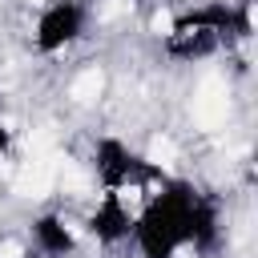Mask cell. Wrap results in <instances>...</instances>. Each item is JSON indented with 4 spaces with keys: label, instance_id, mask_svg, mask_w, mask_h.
Masks as SVG:
<instances>
[{
    "label": "cell",
    "instance_id": "1",
    "mask_svg": "<svg viewBox=\"0 0 258 258\" xmlns=\"http://www.w3.org/2000/svg\"><path fill=\"white\" fill-rule=\"evenodd\" d=\"M222 238L218 202L185 177H161V189L133 210L129 242L137 258H181L185 250L210 254Z\"/></svg>",
    "mask_w": 258,
    "mask_h": 258
},
{
    "label": "cell",
    "instance_id": "2",
    "mask_svg": "<svg viewBox=\"0 0 258 258\" xmlns=\"http://www.w3.org/2000/svg\"><path fill=\"white\" fill-rule=\"evenodd\" d=\"M250 8L254 0H210V4H198L189 12H181L165 40H161V52L169 60H181V64H194V60H210L218 56L222 48H230L234 40H250Z\"/></svg>",
    "mask_w": 258,
    "mask_h": 258
},
{
    "label": "cell",
    "instance_id": "3",
    "mask_svg": "<svg viewBox=\"0 0 258 258\" xmlns=\"http://www.w3.org/2000/svg\"><path fill=\"white\" fill-rule=\"evenodd\" d=\"M89 32V4L85 0H44L32 20V48L40 56H60Z\"/></svg>",
    "mask_w": 258,
    "mask_h": 258
},
{
    "label": "cell",
    "instance_id": "4",
    "mask_svg": "<svg viewBox=\"0 0 258 258\" xmlns=\"http://www.w3.org/2000/svg\"><path fill=\"white\" fill-rule=\"evenodd\" d=\"M93 173L101 181V194H125V189H145V181L161 177L157 165H149L145 157H137L125 141L117 137H101L93 145Z\"/></svg>",
    "mask_w": 258,
    "mask_h": 258
},
{
    "label": "cell",
    "instance_id": "5",
    "mask_svg": "<svg viewBox=\"0 0 258 258\" xmlns=\"http://www.w3.org/2000/svg\"><path fill=\"white\" fill-rule=\"evenodd\" d=\"M129 230H133V210L125 202V194H101L97 206L85 214V234L101 246L129 242Z\"/></svg>",
    "mask_w": 258,
    "mask_h": 258
},
{
    "label": "cell",
    "instance_id": "6",
    "mask_svg": "<svg viewBox=\"0 0 258 258\" xmlns=\"http://www.w3.org/2000/svg\"><path fill=\"white\" fill-rule=\"evenodd\" d=\"M28 238L40 258H69L77 250V230L69 226L64 214H52V210H44L28 222Z\"/></svg>",
    "mask_w": 258,
    "mask_h": 258
},
{
    "label": "cell",
    "instance_id": "7",
    "mask_svg": "<svg viewBox=\"0 0 258 258\" xmlns=\"http://www.w3.org/2000/svg\"><path fill=\"white\" fill-rule=\"evenodd\" d=\"M8 149H12V129H8V121L0 117V157H4Z\"/></svg>",
    "mask_w": 258,
    "mask_h": 258
}]
</instances>
